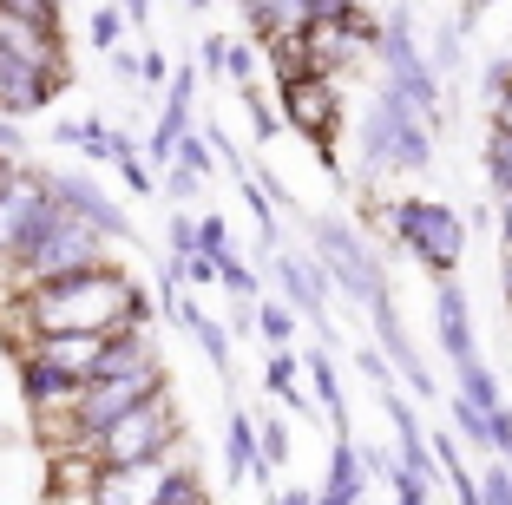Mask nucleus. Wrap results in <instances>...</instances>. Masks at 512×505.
Here are the masks:
<instances>
[{
    "label": "nucleus",
    "instance_id": "nucleus-23",
    "mask_svg": "<svg viewBox=\"0 0 512 505\" xmlns=\"http://www.w3.org/2000/svg\"><path fill=\"white\" fill-rule=\"evenodd\" d=\"M256 335H263L270 348H289V335H296V309H289V302H263V309H256Z\"/></svg>",
    "mask_w": 512,
    "mask_h": 505
},
{
    "label": "nucleus",
    "instance_id": "nucleus-30",
    "mask_svg": "<svg viewBox=\"0 0 512 505\" xmlns=\"http://www.w3.org/2000/svg\"><path fill=\"white\" fill-rule=\"evenodd\" d=\"M119 33H125V14H119V7H99V14H92V46L119 53Z\"/></svg>",
    "mask_w": 512,
    "mask_h": 505
},
{
    "label": "nucleus",
    "instance_id": "nucleus-34",
    "mask_svg": "<svg viewBox=\"0 0 512 505\" xmlns=\"http://www.w3.org/2000/svg\"><path fill=\"white\" fill-rule=\"evenodd\" d=\"M165 171H171V178H165V184H158V191H165V197H171V204H184V197H191V191H197V184H204V178H191V171H184V164H178V158H171V164H165Z\"/></svg>",
    "mask_w": 512,
    "mask_h": 505
},
{
    "label": "nucleus",
    "instance_id": "nucleus-7",
    "mask_svg": "<svg viewBox=\"0 0 512 505\" xmlns=\"http://www.w3.org/2000/svg\"><path fill=\"white\" fill-rule=\"evenodd\" d=\"M165 394V368H145V374H99V381H86V394L73 401V446L86 440V433H106L119 414H132V407L158 401Z\"/></svg>",
    "mask_w": 512,
    "mask_h": 505
},
{
    "label": "nucleus",
    "instance_id": "nucleus-31",
    "mask_svg": "<svg viewBox=\"0 0 512 505\" xmlns=\"http://www.w3.org/2000/svg\"><path fill=\"white\" fill-rule=\"evenodd\" d=\"M394 499H401V505H427V473H414V466H394Z\"/></svg>",
    "mask_w": 512,
    "mask_h": 505
},
{
    "label": "nucleus",
    "instance_id": "nucleus-16",
    "mask_svg": "<svg viewBox=\"0 0 512 505\" xmlns=\"http://www.w3.org/2000/svg\"><path fill=\"white\" fill-rule=\"evenodd\" d=\"M375 309V328H381V348H388V361L407 374V387L414 394H434V381H427V368H421V355H414V342H407V328H401V315H394V296H375L368 302Z\"/></svg>",
    "mask_w": 512,
    "mask_h": 505
},
{
    "label": "nucleus",
    "instance_id": "nucleus-6",
    "mask_svg": "<svg viewBox=\"0 0 512 505\" xmlns=\"http://www.w3.org/2000/svg\"><path fill=\"white\" fill-rule=\"evenodd\" d=\"M53 210H60V197H53L46 171H33V164L7 171L0 178V263H20L33 250V237L53 223Z\"/></svg>",
    "mask_w": 512,
    "mask_h": 505
},
{
    "label": "nucleus",
    "instance_id": "nucleus-1",
    "mask_svg": "<svg viewBox=\"0 0 512 505\" xmlns=\"http://www.w3.org/2000/svg\"><path fill=\"white\" fill-rule=\"evenodd\" d=\"M20 315L33 322V335H125V328L151 322L138 283L112 263L73 269V276H53V283H27Z\"/></svg>",
    "mask_w": 512,
    "mask_h": 505
},
{
    "label": "nucleus",
    "instance_id": "nucleus-37",
    "mask_svg": "<svg viewBox=\"0 0 512 505\" xmlns=\"http://www.w3.org/2000/svg\"><path fill=\"white\" fill-rule=\"evenodd\" d=\"M171 256H197V217H171Z\"/></svg>",
    "mask_w": 512,
    "mask_h": 505
},
{
    "label": "nucleus",
    "instance_id": "nucleus-21",
    "mask_svg": "<svg viewBox=\"0 0 512 505\" xmlns=\"http://www.w3.org/2000/svg\"><path fill=\"white\" fill-rule=\"evenodd\" d=\"M309 381H316V407L335 420V440H342V433H348V414H342V381H335L329 355H309Z\"/></svg>",
    "mask_w": 512,
    "mask_h": 505
},
{
    "label": "nucleus",
    "instance_id": "nucleus-38",
    "mask_svg": "<svg viewBox=\"0 0 512 505\" xmlns=\"http://www.w3.org/2000/svg\"><path fill=\"white\" fill-rule=\"evenodd\" d=\"M184 283H197V289H204V283H217V256H204V250H197V256H184Z\"/></svg>",
    "mask_w": 512,
    "mask_h": 505
},
{
    "label": "nucleus",
    "instance_id": "nucleus-8",
    "mask_svg": "<svg viewBox=\"0 0 512 505\" xmlns=\"http://www.w3.org/2000/svg\"><path fill=\"white\" fill-rule=\"evenodd\" d=\"M276 105H283V125H296L322 158H335V125H342V92H335V73H296L276 86Z\"/></svg>",
    "mask_w": 512,
    "mask_h": 505
},
{
    "label": "nucleus",
    "instance_id": "nucleus-10",
    "mask_svg": "<svg viewBox=\"0 0 512 505\" xmlns=\"http://www.w3.org/2000/svg\"><path fill=\"white\" fill-rule=\"evenodd\" d=\"M171 486H178V473H171L165 453L158 460H132V466H99L86 505H165Z\"/></svg>",
    "mask_w": 512,
    "mask_h": 505
},
{
    "label": "nucleus",
    "instance_id": "nucleus-29",
    "mask_svg": "<svg viewBox=\"0 0 512 505\" xmlns=\"http://www.w3.org/2000/svg\"><path fill=\"white\" fill-rule=\"evenodd\" d=\"M217 283H224L230 296H243V302L256 296V276H250V263H243V256H224V263H217Z\"/></svg>",
    "mask_w": 512,
    "mask_h": 505
},
{
    "label": "nucleus",
    "instance_id": "nucleus-41",
    "mask_svg": "<svg viewBox=\"0 0 512 505\" xmlns=\"http://www.w3.org/2000/svg\"><path fill=\"white\" fill-rule=\"evenodd\" d=\"M119 7H125V20H132V27H145V20H151V0H119Z\"/></svg>",
    "mask_w": 512,
    "mask_h": 505
},
{
    "label": "nucleus",
    "instance_id": "nucleus-15",
    "mask_svg": "<svg viewBox=\"0 0 512 505\" xmlns=\"http://www.w3.org/2000/svg\"><path fill=\"white\" fill-rule=\"evenodd\" d=\"M106 342H112V335H33L27 355L66 368L73 381H92V374H99V355H106Z\"/></svg>",
    "mask_w": 512,
    "mask_h": 505
},
{
    "label": "nucleus",
    "instance_id": "nucleus-11",
    "mask_svg": "<svg viewBox=\"0 0 512 505\" xmlns=\"http://www.w3.org/2000/svg\"><path fill=\"white\" fill-rule=\"evenodd\" d=\"M0 60H20V66L53 73V79H73V73H66V40H60V27H40V20L7 14V7H0Z\"/></svg>",
    "mask_w": 512,
    "mask_h": 505
},
{
    "label": "nucleus",
    "instance_id": "nucleus-17",
    "mask_svg": "<svg viewBox=\"0 0 512 505\" xmlns=\"http://www.w3.org/2000/svg\"><path fill=\"white\" fill-rule=\"evenodd\" d=\"M250 14L256 40H283V33H309L316 27V0H237Z\"/></svg>",
    "mask_w": 512,
    "mask_h": 505
},
{
    "label": "nucleus",
    "instance_id": "nucleus-5",
    "mask_svg": "<svg viewBox=\"0 0 512 505\" xmlns=\"http://www.w3.org/2000/svg\"><path fill=\"white\" fill-rule=\"evenodd\" d=\"M388 217H394V237L421 256L434 276H453V269H460V250H467V223H460V210L434 204V197H401Z\"/></svg>",
    "mask_w": 512,
    "mask_h": 505
},
{
    "label": "nucleus",
    "instance_id": "nucleus-28",
    "mask_svg": "<svg viewBox=\"0 0 512 505\" xmlns=\"http://www.w3.org/2000/svg\"><path fill=\"white\" fill-rule=\"evenodd\" d=\"M237 92H243V105H250V125H256V138H276V125H283V119L270 112V99H263V86L250 79V86H237Z\"/></svg>",
    "mask_w": 512,
    "mask_h": 505
},
{
    "label": "nucleus",
    "instance_id": "nucleus-42",
    "mask_svg": "<svg viewBox=\"0 0 512 505\" xmlns=\"http://www.w3.org/2000/svg\"><path fill=\"white\" fill-rule=\"evenodd\" d=\"M499 243H512V197H499Z\"/></svg>",
    "mask_w": 512,
    "mask_h": 505
},
{
    "label": "nucleus",
    "instance_id": "nucleus-43",
    "mask_svg": "<svg viewBox=\"0 0 512 505\" xmlns=\"http://www.w3.org/2000/svg\"><path fill=\"white\" fill-rule=\"evenodd\" d=\"M506 302H512V243H506Z\"/></svg>",
    "mask_w": 512,
    "mask_h": 505
},
{
    "label": "nucleus",
    "instance_id": "nucleus-24",
    "mask_svg": "<svg viewBox=\"0 0 512 505\" xmlns=\"http://www.w3.org/2000/svg\"><path fill=\"white\" fill-rule=\"evenodd\" d=\"M460 394H467L473 407H486V414H499V387H493V374H486V361H467V368H460Z\"/></svg>",
    "mask_w": 512,
    "mask_h": 505
},
{
    "label": "nucleus",
    "instance_id": "nucleus-19",
    "mask_svg": "<svg viewBox=\"0 0 512 505\" xmlns=\"http://www.w3.org/2000/svg\"><path fill=\"white\" fill-rule=\"evenodd\" d=\"M165 309L178 315L184 328H191V335H197V348L211 355V368H217V374H224V381H230V361H237V355H230V335H224V322H211V315H204V309H191V302L178 296V283H171V276H165Z\"/></svg>",
    "mask_w": 512,
    "mask_h": 505
},
{
    "label": "nucleus",
    "instance_id": "nucleus-25",
    "mask_svg": "<svg viewBox=\"0 0 512 505\" xmlns=\"http://www.w3.org/2000/svg\"><path fill=\"white\" fill-rule=\"evenodd\" d=\"M296 374H302V361L289 355V348H270V374H263V387H270V394H283V401H302V394H296Z\"/></svg>",
    "mask_w": 512,
    "mask_h": 505
},
{
    "label": "nucleus",
    "instance_id": "nucleus-44",
    "mask_svg": "<svg viewBox=\"0 0 512 505\" xmlns=\"http://www.w3.org/2000/svg\"><path fill=\"white\" fill-rule=\"evenodd\" d=\"M178 7H211V0H178Z\"/></svg>",
    "mask_w": 512,
    "mask_h": 505
},
{
    "label": "nucleus",
    "instance_id": "nucleus-9",
    "mask_svg": "<svg viewBox=\"0 0 512 505\" xmlns=\"http://www.w3.org/2000/svg\"><path fill=\"white\" fill-rule=\"evenodd\" d=\"M316 263L329 269V283L342 289V296H355V302H375V296H388V283H381V263H375V250H368L348 223H335V217H322L316 223Z\"/></svg>",
    "mask_w": 512,
    "mask_h": 505
},
{
    "label": "nucleus",
    "instance_id": "nucleus-4",
    "mask_svg": "<svg viewBox=\"0 0 512 505\" xmlns=\"http://www.w3.org/2000/svg\"><path fill=\"white\" fill-rule=\"evenodd\" d=\"M171 440H178V414H171V401L158 394V401L119 414L106 433H86V440H79V453H92L99 466H132V460H158Z\"/></svg>",
    "mask_w": 512,
    "mask_h": 505
},
{
    "label": "nucleus",
    "instance_id": "nucleus-33",
    "mask_svg": "<svg viewBox=\"0 0 512 505\" xmlns=\"http://www.w3.org/2000/svg\"><path fill=\"white\" fill-rule=\"evenodd\" d=\"M7 14H27V20H40V27H60V0H0Z\"/></svg>",
    "mask_w": 512,
    "mask_h": 505
},
{
    "label": "nucleus",
    "instance_id": "nucleus-2",
    "mask_svg": "<svg viewBox=\"0 0 512 505\" xmlns=\"http://www.w3.org/2000/svg\"><path fill=\"white\" fill-rule=\"evenodd\" d=\"M362 151L375 171H421L434 158V125L414 112L394 86L375 92V112L362 119Z\"/></svg>",
    "mask_w": 512,
    "mask_h": 505
},
{
    "label": "nucleus",
    "instance_id": "nucleus-14",
    "mask_svg": "<svg viewBox=\"0 0 512 505\" xmlns=\"http://www.w3.org/2000/svg\"><path fill=\"white\" fill-rule=\"evenodd\" d=\"M20 381H27V407L33 414H73V401L86 394V381H73L66 368H53V361H40V355L20 361Z\"/></svg>",
    "mask_w": 512,
    "mask_h": 505
},
{
    "label": "nucleus",
    "instance_id": "nucleus-18",
    "mask_svg": "<svg viewBox=\"0 0 512 505\" xmlns=\"http://www.w3.org/2000/svg\"><path fill=\"white\" fill-rule=\"evenodd\" d=\"M434 315H440V348L453 355V368H467V361H480V348H473V322H467V296L440 276V296H434Z\"/></svg>",
    "mask_w": 512,
    "mask_h": 505
},
{
    "label": "nucleus",
    "instance_id": "nucleus-3",
    "mask_svg": "<svg viewBox=\"0 0 512 505\" xmlns=\"http://www.w3.org/2000/svg\"><path fill=\"white\" fill-rule=\"evenodd\" d=\"M92 263H106V230L60 204L14 269H20V283H53V276H73V269H92Z\"/></svg>",
    "mask_w": 512,
    "mask_h": 505
},
{
    "label": "nucleus",
    "instance_id": "nucleus-32",
    "mask_svg": "<svg viewBox=\"0 0 512 505\" xmlns=\"http://www.w3.org/2000/svg\"><path fill=\"white\" fill-rule=\"evenodd\" d=\"M224 79H237V86H250L256 79V53L243 40H230V53H224Z\"/></svg>",
    "mask_w": 512,
    "mask_h": 505
},
{
    "label": "nucleus",
    "instance_id": "nucleus-20",
    "mask_svg": "<svg viewBox=\"0 0 512 505\" xmlns=\"http://www.w3.org/2000/svg\"><path fill=\"white\" fill-rule=\"evenodd\" d=\"M362 479H368V460L348 446V433H342L335 453H329V492H322V505H355L362 499Z\"/></svg>",
    "mask_w": 512,
    "mask_h": 505
},
{
    "label": "nucleus",
    "instance_id": "nucleus-22",
    "mask_svg": "<svg viewBox=\"0 0 512 505\" xmlns=\"http://www.w3.org/2000/svg\"><path fill=\"white\" fill-rule=\"evenodd\" d=\"M486 178H493V197H512V132H499V125L486 138Z\"/></svg>",
    "mask_w": 512,
    "mask_h": 505
},
{
    "label": "nucleus",
    "instance_id": "nucleus-26",
    "mask_svg": "<svg viewBox=\"0 0 512 505\" xmlns=\"http://www.w3.org/2000/svg\"><path fill=\"white\" fill-rule=\"evenodd\" d=\"M178 164L191 171V178H211L217 145H211V138H197V132H184V138H178Z\"/></svg>",
    "mask_w": 512,
    "mask_h": 505
},
{
    "label": "nucleus",
    "instance_id": "nucleus-40",
    "mask_svg": "<svg viewBox=\"0 0 512 505\" xmlns=\"http://www.w3.org/2000/svg\"><path fill=\"white\" fill-rule=\"evenodd\" d=\"M20 151H27V138H20V125H7V119H0V158H20Z\"/></svg>",
    "mask_w": 512,
    "mask_h": 505
},
{
    "label": "nucleus",
    "instance_id": "nucleus-13",
    "mask_svg": "<svg viewBox=\"0 0 512 505\" xmlns=\"http://www.w3.org/2000/svg\"><path fill=\"white\" fill-rule=\"evenodd\" d=\"M276 283H283V302L296 315H309V322L329 335V269L309 263V256H276Z\"/></svg>",
    "mask_w": 512,
    "mask_h": 505
},
{
    "label": "nucleus",
    "instance_id": "nucleus-36",
    "mask_svg": "<svg viewBox=\"0 0 512 505\" xmlns=\"http://www.w3.org/2000/svg\"><path fill=\"white\" fill-rule=\"evenodd\" d=\"M138 79H145V86H165V79H171V60L158 53V46H145V53H138Z\"/></svg>",
    "mask_w": 512,
    "mask_h": 505
},
{
    "label": "nucleus",
    "instance_id": "nucleus-35",
    "mask_svg": "<svg viewBox=\"0 0 512 505\" xmlns=\"http://www.w3.org/2000/svg\"><path fill=\"white\" fill-rule=\"evenodd\" d=\"M256 433H263V466H283L289 460V427L270 420V427H256Z\"/></svg>",
    "mask_w": 512,
    "mask_h": 505
},
{
    "label": "nucleus",
    "instance_id": "nucleus-27",
    "mask_svg": "<svg viewBox=\"0 0 512 505\" xmlns=\"http://www.w3.org/2000/svg\"><path fill=\"white\" fill-rule=\"evenodd\" d=\"M197 250L217 256V263H224V256H237V243H230V223H224V217H197Z\"/></svg>",
    "mask_w": 512,
    "mask_h": 505
},
{
    "label": "nucleus",
    "instance_id": "nucleus-39",
    "mask_svg": "<svg viewBox=\"0 0 512 505\" xmlns=\"http://www.w3.org/2000/svg\"><path fill=\"white\" fill-rule=\"evenodd\" d=\"M224 53H230V40H224V33H211V40H204V73L224 79Z\"/></svg>",
    "mask_w": 512,
    "mask_h": 505
},
{
    "label": "nucleus",
    "instance_id": "nucleus-12",
    "mask_svg": "<svg viewBox=\"0 0 512 505\" xmlns=\"http://www.w3.org/2000/svg\"><path fill=\"white\" fill-rule=\"evenodd\" d=\"M46 184H53V197H60L66 210H79V217H92L106 237H119V243H132V217H125L119 204H112L99 184L86 178V171H46Z\"/></svg>",
    "mask_w": 512,
    "mask_h": 505
}]
</instances>
